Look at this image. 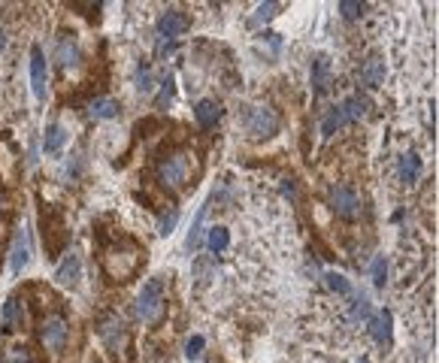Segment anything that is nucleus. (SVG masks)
<instances>
[{
  "mask_svg": "<svg viewBox=\"0 0 439 363\" xmlns=\"http://www.w3.org/2000/svg\"><path fill=\"white\" fill-rule=\"evenodd\" d=\"M155 173L167 191H185L200 173V158L194 148H170L158 158Z\"/></svg>",
  "mask_w": 439,
  "mask_h": 363,
  "instance_id": "obj_1",
  "label": "nucleus"
},
{
  "mask_svg": "<svg viewBox=\"0 0 439 363\" xmlns=\"http://www.w3.org/2000/svg\"><path fill=\"white\" fill-rule=\"evenodd\" d=\"M140 264H142V248L134 239H118L104 251V269H106V276L116 281L134 279Z\"/></svg>",
  "mask_w": 439,
  "mask_h": 363,
  "instance_id": "obj_2",
  "label": "nucleus"
},
{
  "mask_svg": "<svg viewBox=\"0 0 439 363\" xmlns=\"http://www.w3.org/2000/svg\"><path fill=\"white\" fill-rule=\"evenodd\" d=\"M97 345L104 355H109L112 363H125L128 360V348H130V333L125 318L109 312L97 321Z\"/></svg>",
  "mask_w": 439,
  "mask_h": 363,
  "instance_id": "obj_3",
  "label": "nucleus"
},
{
  "mask_svg": "<svg viewBox=\"0 0 439 363\" xmlns=\"http://www.w3.org/2000/svg\"><path fill=\"white\" fill-rule=\"evenodd\" d=\"M164 306H167V285H164V279H161V276H155V279H149L146 285L140 288L134 312H137L140 321L155 324V321H161V315H164Z\"/></svg>",
  "mask_w": 439,
  "mask_h": 363,
  "instance_id": "obj_4",
  "label": "nucleus"
},
{
  "mask_svg": "<svg viewBox=\"0 0 439 363\" xmlns=\"http://www.w3.org/2000/svg\"><path fill=\"white\" fill-rule=\"evenodd\" d=\"M240 125H242V130H246L252 139H270L276 130H279L282 118H279V113H276L273 106L258 103V106H242Z\"/></svg>",
  "mask_w": 439,
  "mask_h": 363,
  "instance_id": "obj_5",
  "label": "nucleus"
},
{
  "mask_svg": "<svg viewBox=\"0 0 439 363\" xmlns=\"http://www.w3.org/2000/svg\"><path fill=\"white\" fill-rule=\"evenodd\" d=\"M37 336H39V345H43L49 355H61L67 348V339H70V324L61 312H49V315L39 321L37 327Z\"/></svg>",
  "mask_w": 439,
  "mask_h": 363,
  "instance_id": "obj_6",
  "label": "nucleus"
},
{
  "mask_svg": "<svg viewBox=\"0 0 439 363\" xmlns=\"http://www.w3.org/2000/svg\"><path fill=\"white\" fill-rule=\"evenodd\" d=\"M328 203H330V209L336 212L340 218H345V221H354L357 215L364 212V206H361V194L352 188V185H330L328 188Z\"/></svg>",
  "mask_w": 439,
  "mask_h": 363,
  "instance_id": "obj_7",
  "label": "nucleus"
},
{
  "mask_svg": "<svg viewBox=\"0 0 439 363\" xmlns=\"http://www.w3.org/2000/svg\"><path fill=\"white\" fill-rule=\"evenodd\" d=\"M188 27H191V18L182 13V9H167V13H161L158 25H155L158 43H176V37H182Z\"/></svg>",
  "mask_w": 439,
  "mask_h": 363,
  "instance_id": "obj_8",
  "label": "nucleus"
},
{
  "mask_svg": "<svg viewBox=\"0 0 439 363\" xmlns=\"http://www.w3.org/2000/svg\"><path fill=\"white\" fill-rule=\"evenodd\" d=\"M43 236H46V248H49V255H58L61 246L67 242L64 218H61L55 209H43Z\"/></svg>",
  "mask_w": 439,
  "mask_h": 363,
  "instance_id": "obj_9",
  "label": "nucleus"
},
{
  "mask_svg": "<svg viewBox=\"0 0 439 363\" xmlns=\"http://www.w3.org/2000/svg\"><path fill=\"white\" fill-rule=\"evenodd\" d=\"M55 60L58 67L64 70H76L79 64H82V49H79V39L73 34H61L58 37V46H55Z\"/></svg>",
  "mask_w": 439,
  "mask_h": 363,
  "instance_id": "obj_10",
  "label": "nucleus"
},
{
  "mask_svg": "<svg viewBox=\"0 0 439 363\" xmlns=\"http://www.w3.org/2000/svg\"><path fill=\"white\" fill-rule=\"evenodd\" d=\"M49 67H46V55L43 49L34 46L30 49V88H34V97L37 100H46L49 94Z\"/></svg>",
  "mask_w": 439,
  "mask_h": 363,
  "instance_id": "obj_11",
  "label": "nucleus"
},
{
  "mask_svg": "<svg viewBox=\"0 0 439 363\" xmlns=\"http://www.w3.org/2000/svg\"><path fill=\"white\" fill-rule=\"evenodd\" d=\"M30 264V230L18 227L13 236V248H9V267L16 276H22V269Z\"/></svg>",
  "mask_w": 439,
  "mask_h": 363,
  "instance_id": "obj_12",
  "label": "nucleus"
},
{
  "mask_svg": "<svg viewBox=\"0 0 439 363\" xmlns=\"http://www.w3.org/2000/svg\"><path fill=\"white\" fill-rule=\"evenodd\" d=\"M25 300L13 294V297H6L4 302V312H0V324H4V333H16V330H22L25 327Z\"/></svg>",
  "mask_w": 439,
  "mask_h": 363,
  "instance_id": "obj_13",
  "label": "nucleus"
},
{
  "mask_svg": "<svg viewBox=\"0 0 439 363\" xmlns=\"http://www.w3.org/2000/svg\"><path fill=\"white\" fill-rule=\"evenodd\" d=\"M79 276H82V260H79V255H70L61 260L58 269H55V279L61 281V285H67V288H76L79 285Z\"/></svg>",
  "mask_w": 439,
  "mask_h": 363,
  "instance_id": "obj_14",
  "label": "nucleus"
},
{
  "mask_svg": "<svg viewBox=\"0 0 439 363\" xmlns=\"http://www.w3.org/2000/svg\"><path fill=\"white\" fill-rule=\"evenodd\" d=\"M366 321H370V333H373V339L379 342L382 348L391 345V333H394V330H391V324H394V321H391V312L382 309V312H376V315H370Z\"/></svg>",
  "mask_w": 439,
  "mask_h": 363,
  "instance_id": "obj_15",
  "label": "nucleus"
},
{
  "mask_svg": "<svg viewBox=\"0 0 439 363\" xmlns=\"http://www.w3.org/2000/svg\"><path fill=\"white\" fill-rule=\"evenodd\" d=\"M312 88L315 97H321L330 88V58L328 55H315L312 58Z\"/></svg>",
  "mask_w": 439,
  "mask_h": 363,
  "instance_id": "obj_16",
  "label": "nucleus"
},
{
  "mask_svg": "<svg viewBox=\"0 0 439 363\" xmlns=\"http://www.w3.org/2000/svg\"><path fill=\"white\" fill-rule=\"evenodd\" d=\"M88 115L94 118V121H109V118H118V115H121V103H118L116 97H97V100H91Z\"/></svg>",
  "mask_w": 439,
  "mask_h": 363,
  "instance_id": "obj_17",
  "label": "nucleus"
},
{
  "mask_svg": "<svg viewBox=\"0 0 439 363\" xmlns=\"http://www.w3.org/2000/svg\"><path fill=\"white\" fill-rule=\"evenodd\" d=\"M357 76H361V82L366 88H376V85H382V79H385V60L382 58H366L361 70H357Z\"/></svg>",
  "mask_w": 439,
  "mask_h": 363,
  "instance_id": "obj_18",
  "label": "nucleus"
},
{
  "mask_svg": "<svg viewBox=\"0 0 439 363\" xmlns=\"http://www.w3.org/2000/svg\"><path fill=\"white\" fill-rule=\"evenodd\" d=\"M194 118H197L200 127H216L221 121V103H216V100H200L197 106H194Z\"/></svg>",
  "mask_w": 439,
  "mask_h": 363,
  "instance_id": "obj_19",
  "label": "nucleus"
},
{
  "mask_svg": "<svg viewBox=\"0 0 439 363\" xmlns=\"http://www.w3.org/2000/svg\"><path fill=\"white\" fill-rule=\"evenodd\" d=\"M340 106H342L345 118H349V125L352 121H361L366 113H370V100H366L364 94H349L345 100H340Z\"/></svg>",
  "mask_w": 439,
  "mask_h": 363,
  "instance_id": "obj_20",
  "label": "nucleus"
},
{
  "mask_svg": "<svg viewBox=\"0 0 439 363\" xmlns=\"http://www.w3.org/2000/svg\"><path fill=\"white\" fill-rule=\"evenodd\" d=\"M67 143V130L58 125V121H52V125L46 127V136H43V151L46 155H58L61 148H64Z\"/></svg>",
  "mask_w": 439,
  "mask_h": 363,
  "instance_id": "obj_21",
  "label": "nucleus"
},
{
  "mask_svg": "<svg viewBox=\"0 0 439 363\" xmlns=\"http://www.w3.org/2000/svg\"><path fill=\"white\" fill-rule=\"evenodd\" d=\"M345 125H349V118H345L342 106L336 103V106H330V109H328V115L321 118V134H324V136H333L336 130H342Z\"/></svg>",
  "mask_w": 439,
  "mask_h": 363,
  "instance_id": "obj_22",
  "label": "nucleus"
},
{
  "mask_svg": "<svg viewBox=\"0 0 439 363\" xmlns=\"http://www.w3.org/2000/svg\"><path fill=\"white\" fill-rule=\"evenodd\" d=\"M418 176H421V158L415 151H406L400 158V182L412 185V182H418Z\"/></svg>",
  "mask_w": 439,
  "mask_h": 363,
  "instance_id": "obj_23",
  "label": "nucleus"
},
{
  "mask_svg": "<svg viewBox=\"0 0 439 363\" xmlns=\"http://www.w3.org/2000/svg\"><path fill=\"white\" fill-rule=\"evenodd\" d=\"M206 209H209V206H200L197 218H194V224H191V230H188V239H185V248H188V251H197L200 242H203V221H206Z\"/></svg>",
  "mask_w": 439,
  "mask_h": 363,
  "instance_id": "obj_24",
  "label": "nucleus"
},
{
  "mask_svg": "<svg viewBox=\"0 0 439 363\" xmlns=\"http://www.w3.org/2000/svg\"><path fill=\"white\" fill-rule=\"evenodd\" d=\"M0 363H37V360H34V351L27 345H9L4 351V357H0Z\"/></svg>",
  "mask_w": 439,
  "mask_h": 363,
  "instance_id": "obj_25",
  "label": "nucleus"
},
{
  "mask_svg": "<svg viewBox=\"0 0 439 363\" xmlns=\"http://www.w3.org/2000/svg\"><path fill=\"white\" fill-rule=\"evenodd\" d=\"M176 224H179V209L170 206L167 212H161V218H158V234L161 236H170L173 230H176Z\"/></svg>",
  "mask_w": 439,
  "mask_h": 363,
  "instance_id": "obj_26",
  "label": "nucleus"
},
{
  "mask_svg": "<svg viewBox=\"0 0 439 363\" xmlns=\"http://www.w3.org/2000/svg\"><path fill=\"white\" fill-rule=\"evenodd\" d=\"M206 246H209L212 251H216V255H218V251L228 248V246H230V234H228V227H212V230H209V236H206Z\"/></svg>",
  "mask_w": 439,
  "mask_h": 363,
  "instance_id": "obj_27",
  "label": "nucleus"
},
{
  "mask_svg": "<svg viewBox=\"0 0 439 363\" xmlns=\"http://www.w3.org/2000/svg\"><path fill=\"white\" fill-rule=\"evenodd\" d=\"M370 297H366L364 294V291H361V294H354V300H352V321H366V318H370Z\"/></svg>",
  "mask_w": 439,
  "mask_h": 363,
  "instance_id": "obj_28",
  "label": "nucleus"
},
{
  "mask_svg": "<svg viewBox=\"0 0 439 363\" xmlns=\"http://www.w3.org/2000/svg\"><path fill=\"white\" fill-rule=\"evenodd\" d=\"M328 288L333 291V294H340V297H349L352 294V285H349V279L340 276V272H328Z\"/></svg>",
  "mask_w": 439,
  "mask_h": 363,
  "instance_id": "obj_29",
  "label": "nucleus"
},
{
  "mask_svg": "<svg viewBox=\"0 0 439 363\" xmlns=\"http://www.w3.org/2000/svg\"><path fill=\"white\" fill-rule=\"evenodd\" d=\"M137 88L142 91V94H149V91L155 88V73H152L149 64H140L137 67Z\"/></svg>",
  "mask_w": 439,
  "mask_h": 363,
  "instance_id": "obj_30",
  "label": "nucleus"
},
{
  "mask_svg": "<svg viewBox=\"0 0 439 363\" xmlns=\"http://www.w3.org/2000/svg\"><path fill=\"white\" fill-rule=\"evenodd\" d=\"M364 9H366V6L357 4V0H342V4H340V13H342L345 22H354V18H361Z\"/></svg>",
  "mask_w": 439,
  "mask_h": 363,
  "instance_id": "obj_31",
  "label": "nucleus"
},
{
  "mask_svg": "<svg viewBox=\"0 0 439 363\" xmlns=\"http://www.w3.org/2000/svg\"><path fill=\"white\" fill-rule=\"evenodd\" d=\"M370 276H373V285L376 288H385V281H388V264H385V257H376L373 260Z\"/></svg>",
  "mask_w": 439,
  "mask_h": 363,
  "instance_id": "obj_32",
  "label": "nucleus"
},
{
  "mask_svg": "<svg viewBox=\"0 0 439 363\" xmlns=\"http://www.w3.org/2000/svg\"><path fill=\"white\" fill-rule=\"evenodd\" d=\"M203 348H206V339H203V336H191V339L185 342V357H188V360H200Z\"/></svg>",
  "mask_w": 439,
  "mask_h": 363,
  "instance_id": "obj_33",
  "label": "nucleus"
},
{
  "mask_svg": "<svg viewBox=\"0 0 439 363\" xmlns=\"http://www.w3.org/2000/svg\"><path fill=\"white\" fill-rule=\"evenodd\" d=\"M279 4H261L258 6V13H254V25H264V22H270V18L279 15Z\"/></svg>",
  "mask_w": 439,
  "mask_h": 363,
  "instance_id": "obj_34",
  "label": "nucleus"
},
{
  "mask_svg": "<svg viewBox=\"0 0 439 363\" xmlns=\"http://www.w3.org/2000/svg\"><path fill=\"white\" fill-rule=\"evenodd\" d=\"M173 100V79L170 76H164V82H161V94H158V100H155V106L158 109H164L167 103Z\"/></svg>",
  "mask_w": 439,
  "mask_h": 363,
  "instance_id": "obj_35",
  "label": "nucleus"
},
{
  "mask_svg": "<svg viewBox=\"0 0 439 363\" xmlns=\"http://www.w3.org/2000/svg\"><path fill=\"white\" fill-rule=\"evenodd\" d=\"M4 209H6V191L0 185V215H4Z\"/></svg>",
  "mask_w": 439,
  "mask_h": 363,
  "instance_id": "obj_36",
  "label": "nucleus"
},
{
  "mask_svg": "<svg viewBox=\"0 0 439 363\" xmlns=\"http://www.w3.org/2000/svg\"><path fill=\"white\" fill-rule=\"evenodd\" d=\"M282 194H288V197H294V182H285V185H282Z\"/></svg>",
  "mask_w": 439,
  "mask_h": 363,
  "instance_id": "obj_37",
  "label": "nucleus"
},
{
  "mask_svg": "<svg viewBox=\"0 0 439 363\" xmlns=\"http://www.w3.org/2000/svg\"><path fill=\"white\" fill-rule=\"evenodd\" d=\"M6 46V37H4V30H0V49H4Z\"/></svg>",
  "mask_w": 439,
  "mask_h": 363,
  "instance_id": "obj_38",
  "label": "nucleus"
},
{
  "mask_svg": "<svg viewBox=\"0 0 439 363\" xmlns=\"http://www.w3.org/2000/svg\"><path fill=\"white\" fill-rule=\"evenodd\" d=\"M357 363H370V357H361V360H357Z\"/></svg>",
  "mask_w": 439,
  "mask_h": 363,
  "instance_id": "obj_39",
  "label": "nucleus"
}]
</instances>
